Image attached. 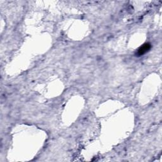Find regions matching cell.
Here are the masks:
<instances>
[{"instance_id": "1", "label": "cell", "mask_w": 162, "mask_h": 162, "mask_svg": "<svg viewBox=\"0 0 162 162\" xmlns=\"http://www.w3.org/2000/svg\"><path fill=\"white\" fill-rule=\"evenodd\" d=\"M151 46L149 43H146L143 45L138 49L137 54L139 56L145 54L147 51H149V50L151 49Z\"/></svg>"}]
</instances>
